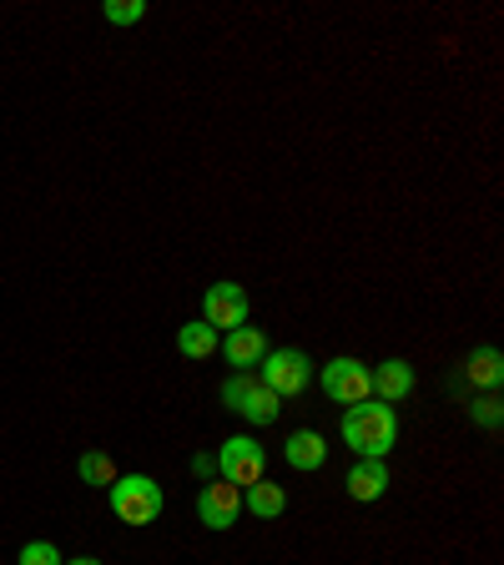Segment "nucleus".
<instances>
[{
    "label": "nucleus",
    "instance_id": "9",
    "mask_svg": "<svg viewBox=\"0 0 504 565\" xmlns=\"http://www.w3.org/2000/svg\"><path fill=\"white\" fill-rule=\"evenodd\" d=\"M217 349H223V359L233 364V374H247V369H258L262 359H268V339H262V329H253V323L233 329Z\"/></svg>",
    "mask_w": 504,
    "mask_h": 565
},
{
    "label": "nucleus",
    "instance_id": "12",
    "mask_svg": "<svg viewBox=\"0 0 504 565\" xmlns=\"http://www.w3.org/2000/svg\"><path fill=\"white\" fill-rule=\"evenodd\" d=\"M282 459H288V465H293V470H318V465H323V459H329V439L318 435V429H293V435H288V445H282Z\"/></svg>",
    "mask_w": 504,
    "mask_h": 565
},
{
    "label": "nucleus",
    "instance_id": "20",
    "mask_svg": "<svg viewBox=\"0 0 504 565\" xmlns=\"http://www.w3.org/2000/svg\"><path fill=\"white\" fill-rule=\"evenodd\" d=\"M192 470H197L202 480H217V455H192Z\"/></svg>",
    "mask_w": 504,
    "mask_h": 565
},
{
    "label": "nucleus",
    "instance_id": "21",
    "mask_svg": "<svg viewBox=\"0 0 504 565\" xmlns=\"http://www.w3.org/2000/svg\"><path fill=\"white\" fill-rule=\"evenodd\" d=\"M61 565H101L96 555H76V561H61Z\"/></svg>",
    "mask_w": 504,
    "mask_h": 565
},
{
    "label": "nucleus",
    "instance_id": "1",
    "mask_svg": "<svg viewBox=\"0 0 504 565\" xmlns=\"http://www.w3.org/2000/svg\"><path fill=\"white\" fill-rule=\"evenodd\" d=\"M343 445L358 459H388V449L399 445V419H394V404H348L343 414Z\"/></svg>",
    "mask_w": 504,
    "mask_h": 565
},
{
    "label": "nucleus",
    "instance_id": "2",
    "mask_svg": "<svg viewBox=\"0 0 504 565\" xmlns=\"http://www.w3.org/2000/svg\"><path fill=\"white\" fill-rule=\"evenodd\" d=\"M111 510H117V520H127V525H152V520L162 515V484H157L152 475H117V484H111Z\"/></svg>",
    "mask_w": 504,
    "mask_h": 565
},
{
    "label": "nucleus",
    "instance_id": "14",
    "mask_svg": "<svg viewBox=\"0 0 504 565\" xmlns=\"http://www.w3.org/2000/svg\"><path fill=\"white\" fill-rule=\"evenodd\" d=\"M464 379H470L474 388H500V379H504V353H500V349H474L470 359H464Z\"/></svg>",
    "mask_w": 504,
    "mask_h": 565
},
{
    "label": "nucleus",
    "instance_id": "3",
    "mask_svg": "<svg viewBox=\"0 0 504 565\" xmlns=\"http://www.w3.org/2000/svg\"><path fill=\"white\" fill-rule=\"evenodd\" d=\"M223 404L233 414H243L247 424H272L282 414L278 394H272L262 379H253V374H227L223 379Z\"/></svg>",
    "mask_w": 504,
    "mask_h": 565
},
{
    "label": "nucleus",
    "instance_id": "17",
    "mask_svg": "<svg viewBox=\"0 0 504 565\" xmlns=\"http://www.w3.org/2000/svg\"><path fill=\"white\" fill-rule=\"evenodd\" d=\"M101 15H106L111 25H137L141 15H147V0H106Z\"/></svg>",
    "mask_w": 504,
    "mask_h": 565
},
{
    "label": "nucleus",
    "instance_id": "13",
    "mask_svg": "<svg viewBox=\"0 0 504 565\" xmlns=\"http://www.w3.org/2000/svg\"><path fill=\"white\" fill-rule=\"evenodd\" d=\"M243 510H253L258 520H278L282 510H288V490L272 480H258V484H247L243 490Z\"/></svg>",
    "mask_w": 504,
    "mask_h": 565
},
{
    "label": "nucleus",
    "instance_id": "18",
    "mask_svg": "<svg viewBox=\"0 0 504 565\" xmlns=\"http://www.w3.org/2000/svg\"><path fill=\"white\" fill-rule=\"evenodd\" d=\"M15 565H61V551L51 541H31V545H21Z\"/></svg>",
    "mask_w": 504,
    "mask_h": 565
},
{
    "label": "nucleus",
    "instance_id": "6",
    "mask_svg": "<svg viewBox=\"0 0 504 565\" xmlns=\"http://www.w3.org/2000/svg\"><path fill=\"white\" fill-rule=\"evenodd\" d=\"M202 323H212L217 333H233L247 323V288L243 282H212L202 294Z\"/></svg>",
    "mask_w": 504,
    "mask_h": 565
},
{
    "label": "nucleus",
    "instance_id": "16",
    "mask_svg": "<svg viewBox=\"0 0 504 565\" xmlns=\"http://www.w3.org/2000/svg\"><path fill=\"white\" fill-rule=\"evenodd\" d=\"M76 470H82V480H86V484H101V490H111V484H117V465H111V459H106L101 449H86Z\"/></svg>",
    "mask_w": 504,
    "mask_h": 565
},
{
    "label": "nucleus",
    "instance_id": "10",
    "mask_svg": "<svg viewBox=\"0 0 504 565\" xmlns=\"http://www.w3.org/2000/svg\"><path fill=\"white\" fill-rule=\"evenodd\" d=\"M368 384H374L378 404H399L414 394V364H404V359H384L378 369H368Z\"/></svg>",
    "mask_w": 504,
    "mask_h": 565
},
{
    "label": "nucleus",
    "instance_id": "7",
    "mask_svg": "<svg viewBox=\"0 0 504 565\" xmlns=\"http://www.w3.org/2000/svg\"><path fill=\"white\" fill-rule=\"evenodd\" d=\"M323 394L333 404H364L374 399V384H368V369L358 359H329L323 364Z\"/></svg>",
    "mask_w": 504,
    "mask_h": 565
},
{
    "label": "nucleus",
    "instance_id": "5",
    "mask_svg": "<svg viewBox=\"0 0 504 565\" xmlns=\"http://www.w3.org/2000/svg\"><path fill=\"white\" fill-rule=\"evenodd\" d=\"M258 369H262L258 379L278 394V399H298L308 388V379H313V359H308L303 349H272Z\"/></svg>",
    "mask_w": 504,
    "mask_h": 565
},
{
    "label": "nucleus",
    "instance_id": "4",
    "mask_svg": "<svg viewBox=\"0 0 504 565\" xmlns=\"http://www.w3.org/2000/svg\"><path fill=\"white\" fill-rule=\"evenodd\" d=\"M262 470H268V449H262L253 435L223 439V449H217V480H227V484H237V490H247V484L262 480Z\"/></svg>",
    "mask_w": 504,
    "mask_h": 565
},
{
    "label": "nucleus",
    "instance_id": "19",
    "mask_svg": "<svg viewBox=\"0 0 504 565\" xmlns=\"http://www.w3.org/2000/svg\"><path fill=\"white\" fill-rule=\"evenodd\" d=\"M470 419H474V424H484V429H500V419H504L500 399H494V394H484V399H474V404H470Z\"/></svg>",
    "mask_w": 504,
    "mask_h": 565
},
{
    "label": "nucleus",
    "instance_id": "15",
    "mask_svg": "<svg viewBox=\"0 0 504 565\" xmlns=\"http://www.w3.org/2000/svg\"><path fill=\"white\" fill-rule=\"evenodd\" d=\"M176 353H182V359H212V353H217V329H212V323H182V329H176Z\"/></svg>",
    "mask_w": 504,
    "mask_h": 565
},
{
    "label": "nucleus",
    "instance_id": "8",
    "mask_svg": "<svg viewBox=\"0 0 504 565\" xmlns=\"http://www.w3.org/2000/svg\"><path fill=\"white\" fill-rule=\"evenodd\" d=\"M237 515H243V490L227 480H207L197 494V520L207 530H233Z\"/></svg>",
    "mask_w": 504,
    "mask_h": 565
},
{
    "label": "nucleus",
    "instance_id": "11",
    "mask_svg": "<svg viewBox=\"0 0 504 565\" xmlns=\"http://www.w3.org/2000/svg\"><path fill=\"white\" fill-rule=\"evenodd\" d=\"M343 490H348V500H358V505H374L378 494L388 490V465L384 459H358L348 470V480H343Z\"/></svg>",
    "mask_w": 504,
    "mask_h": 565
}]
</instances>
